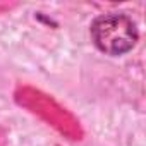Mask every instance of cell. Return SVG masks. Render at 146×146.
I'll use <instances>...</instances> for the list:
<instances>
[{
	"label": "cell",
	"instance_id": "cell-1",
	"mask_svg": "<svg viewBox=\"0 0 146 146\" xmlns=\"http://www.w3.org/2000/svg\"><path fill=\"white\" fill-rule=\"evenodd\" d=\"M95 45L107 55H122L137 41L136 24L124 14H108L98 17L91 26Z\"/></svg>",
	"mask_w": 146,
	"mask_h": 146
}]
</instances>
